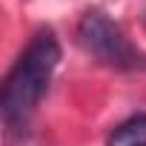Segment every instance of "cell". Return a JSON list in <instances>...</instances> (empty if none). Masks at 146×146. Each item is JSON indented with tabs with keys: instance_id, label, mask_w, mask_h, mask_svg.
Wrapping results in <instances>:
<instances>
[{
	"instance_id": "obj_1",
	"label": "cell",
	"mask_w": 146,
	"mask_h": 146,
	"mask_svg": "<svg viewBox=\"0 0 146 146\" xmlns=\"http://www.w3.org/2000/svg\"><path fill=\"white\" fill-rule=\"evenodd\" d=\"M60 40L54 29L43 26L32 35L29 46L17 54L12 69L6 72L3 89H0V115L6 126V140L12 143L15 137H26L29 123L49 92L52 75L60 66Z\"/></svg>"
},
{
	"instance_id": "obj_3",
	"label": "cell",
	"mask_w": 146,
	"mask_h": 146,
	"mask_svg": "<svg viewBox=\"0 0 146 146\" xmlns=\"http://www.w3.org/2000/svg\"><path fill=\"white\" fill-rule=\"evenodd\" d=\"M106 146H146V112L129 115L106 135Z\"/></svg>"
},
{
	"instance_id": "obj_2",
	"label": "cell",
	"mask_w": 146,
	"mask_h": 146,
	"mask_svg": "<svg viewBox=\"0 0 146 146\" xmlns=\"http://www.w3.org/2000/svg\"><path fill=\"white\" fill-rule=\"evenodd\" d=\"M75 35H78L80 49L100 66L115 69V72H146V52H140L126 37V32L100 9L83 12Z\"/></svg>"
}]
</instances>
